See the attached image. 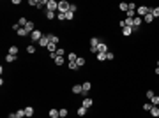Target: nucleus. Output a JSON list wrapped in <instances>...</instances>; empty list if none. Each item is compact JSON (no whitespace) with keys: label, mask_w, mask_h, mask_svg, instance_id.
I'll list each match as a JSON object with an SVG mask.
<instances>
[{"label":"nucleus","mask_w":159,"mask_h":118,"mask_svg":"<svg viewBox=\"0 0 159 118\" xmlns=\"http://www.w3.org/2000/svg\"><path fill=\"white\" fill-rule=\"evenodd\" d=\"M69 2H66V0H62V2H59V12H62V14H66L67 11H69Z\"/></svg>","instance_id":"obj_1"},{"label":"nucleus","mask_w":159,"mask_h":118,"mask_svg":"<svg viewBox=\"0 0 159 118\" xmlns=\"http://www.w3.org/2000/svg\"><path fill=\"white\" fill-rule=\"evenodd\" d=\"M136 12H138V16L141 18V16H147L150 12V7H147V5H140L138 9H136Z\"/></svg>","instance_id":"obj_2"},{"label":"nucleus","mask_w":159,"mask_h":118,"mask_svg":"<svg viewBox=\"0 0 159 118\" xmlns=\"http://www.w3.org/2000/svg\"><path fill=\"white\" fill-rule=\"evenodd\" d=\"M59 9V2H55V0H48V5H46V11H55Z\"/></svg>","instance_id":"obj_3"},{"label":"nucleus","mask_w":159,"mask_h":118,"mask_svg":"<svg viewBox=\"0 0 159 118\" xmlns=\"http://www.w3.org/2000/svg\"><path fill=\"white\" fill-rule=\"evenodd\" d=\"M81 88H83V92H81V95H85V97H89V92H90V88H92V85H90L89 81H85V83L81 85Z\"/></svg>","instance_id":"obj_4"},{"label":"nucleus","mask_w":159,"mask_h":118,"mask_svg":"<svg viewBox=\"0 0 159 118\" xmlns=\"http://www.w3.org/2000/svg\"><path fill=\"white\" fill-rule=\"evenodd\" d=\"M42 35H44V34H42V32H39V30H34V32L30 34V37H32V41H37V42H39V41L42 39Z\"/></svg>","instance_id":"obj_5"},{"label":"nucleus","mask_w":159,"mask_h":118,"mask_svg":"<svg viewBox=\"0 0 159 118\" xmlns=\"http://www.w3.org/2000/svg\"><path fill=\"white\" fill-rule=\"evenodd\" d=\"M141 18H140V16H134V18H133V28H134V32H136V30H138V27L140 25H141Z\"/></svg>","instance_id":"obj_6"},{"label":"nucleus","mask_w":159,"mask_h":118,"mask_svg":"<svg viewBox=\"0 0 159 118\" xmlns=\"http://www.w3.org/2000/svg\"><path fill=\"white\" fill-rule=\"evenodd\" d=\"M97 53H108V44L99 42V46H97Z\"/></svg>","instance_id":"obj_7"},{"label":"nucleus","mask_w":159,"mask_h":118,"mask_svg":"<svg viewBox=\"0 0 159 118\" xmlns=\"http://www.w3.org/2000/svg\"><path fill=\"white\" fill-rule=\"evenodd\" d=\"M92 104H94V102H92V99H90V97H85V99H83V102H81V106H83V108H87V109H89Z\"/></svg>","instance_id":"obj_8"},{"label":"nucleus","mask_w":159,"mask_h":118,"mask_svg":"<svg viewBox=\"0 0 159 118\" xmlns=\"http://www.w3.org/2000/svg\"><path fill=\"white\" fill-rule=\"evenodd\" d=\"M23 28H25L27 32H28V35L32 34V32H34V30H35V28H34V23H32V21H28V23H27V25H25Z\"/></svg>","instance_id":"obj_9"},{"label":"nucleus","mask_w":159,"mask_h":118,"mask_svg":"<svg viewBox=\"0 0 159 118\" xmlns=\"http://www.w3.org/2000/svg\"><path fill=\"white\" fill-rule=\"evenodd\" d=\"M39 44H41V46H46V48H48V46H50V39H48V35H42V39L39 41Z\"/></svg>","instance_id":"obj_10"},{"label":"nucleus","mask_w":159,"mask_h":118,"mask_svg":"<svg viewBox=\"0 0 159 118\" xmlns=\"http://www.w3.org/2000/svg\"><path fill=\"white\" fill-rule=\"evenodd\" d=\"M133 32H134L133 27H124V28H122V34H124V35H131Z\"/></svg>","instance_id":"obj_11"},{"label":"nucleus","mask_w":159,"mask_h":118,"mask_svg":"<svg viewBox=\"0 0 159 118\" xmlns=\"http://www.w3.org/2000/svg\"><path fill=\"white\" fill-rule=\"evenodd\" d=\"M50 118H60V111L59 109H50Z\"/></svg>","instance_id":"obj_12"},{"label":"nucleus","mask_w":159,"mask_h":118,"mask_svg":"<svg viewBox=\"0 0 159 118\" xmlns=\"http://www.w3.org/2000/svg\"><path fill=\"white\" fill-rule=\"evenodd\" d=\"M25 115H27V118H30L32 115H34V108H30V106H27V108H25Z\"/></svg>","instance_id":"obj_13"},{"label":"nucleus","mask_w":159,"mask_h":118,"mask_svg":"<svg viewBox=\"0 0 159 118\" xmlns=\"http://www.w3.org/2000/svg\"><path fill=\"white\" fill-rule=\"evenodd\" d=\"M48 35V39H50V42H53V44H57L59 42V39H57V35H53V34H46Z\"/></svg>","instance_id":"obj_14"},{"label":"nucleus","mask_w":159,"mask_h":118,"mask_svg":"<svg viewBox=\"0 0 159 118\" xmlns=\"http://www.w3.org/2000/svg\"><path fill=\"white\" fill-rule=\"evenodd\" d=\"M150 115L152 116H159V106H154V108L150 109Z\"/></svg>","instance_id":"obj_15"},{"label":"nucleus","mask_w":159,"mask_h":118,"mask_svg":"<svg viewBox=\"0 0 159 118\" xmlns=\"http://www.w3.org/2000/svg\"><path fill=\"white\" fill-rule=\"evenodd\" d=\"M150 14L154 16V20H156V18H159V7H154V9H150Z\"/></svg>","instance_id":"obj_16"},{"label":"nucleus","mask_w":159,"mask_h":118,"mask_svg":"<svg viewBox=\"0 0 159 118\" xmlns=\"http://www.w3.org/2000/svg\"><path fill=\"white\" fill-rule=\"evenodd\" d=\"M67 58H69V62H76V60H78V55H76V53H69Z\"/></svg>","instance_id":"obj_17"},{"label":"nucleus","mask_w":159,"mask_h":118,"mask_svg":"<svg viewBox=\"0 0 159 118\" xmlns=\"http://www.w3.org/2000/svg\"><path fill=\"white\" fill-rule=\"evenodd\" d=\"M27 23H28V20H27V18H20V20H18V25H20L21 28H23V27H25Z\"/></svg>","instance_id":"obj_18"},{"label":"nucleus","mask_w":159,"mask_h":118,"mask_svg":"<svg viewBox=\"0 0 159 118\" xmlns=\"http://www.w3.org/2000/svg\"><path fill=\"white\" fill-rule=\"evenodd\" d=\"M73 92H74V93H81V92H83L81 85H74V86H73Z\"/></svg>","instance_id":"obj_19"},{"label":"nucleus","mask_w":159,"mask_h":118,"mask_svg":"<svg viewBox=\"0 0 159 118\" xmlns=\"http://www.w3.org/2000/svg\"><path fill=\"white\" fill-rule=\"evenodd\" d=\"M9 55H14V57H16V55H18V48H16V46H11L9 48Z\"/></svg>","instance_id":"obj_20"},{"label":"nucleus","mask_w":159,"mask_h":118,"mask_svg":"<svg viewBox=\"0 0 159 118\" xmlns=\"http://www.w3.org/2000/svg\"><path fill=\"white\" fill-rule=\"evenodd\" d=\"M119 7H120V11H126V12H127V9H129V4H126V2H122V4H120Z\"/></svg>","instance_id":"obj_21"},{"label":"nucleus","mask_w":159,"mask_h":118,"mask_svg":"<svg viewBox=\"0 0 159 118\" xmlns=\"http://www.w3.org/2000/svg\"><path fill=\"white\" fill-rule=\"evenodd\" d=\"M85 113H87V108H83V106L78 108V115H80V116H85Z\"/></svg>","instance_id":"obj_22"},{"label":"nucleus","mask_w":159,"mask_h":118,"mask_svg":"<svg viewBox=\"0 0 159 118\" xmlns=\"http://www.w3.org/2000/svg\"><path fill=\"white\" fill-rule=\"evenodd\" d=\"M97 60H99V62H104V60H106V53H97Z\"/></svg>","instance_id":"obj_23"},{"label":"nucleus","mask_w":159,"mask_h":118,"mask_svg":"<svg viewBox=\"0 0 159 118\" xmlns=\"http://www.w3.org/2000/svg\"><path fill=\"white\" fill-rule=\"evenodd\" d=\"M18 118H27V115H25V109H18Z\"/></svg>","instance_id":"obj_24"},{"label":"nucleus","mask_w":159,"mask_h":118,"mask_svg":"<svg viewBox=\"0 0 159 118\" xmlns=\"http://www.w3.org/2000/svg\"><path fill=\"white\" fill-rule=\"evenodd\" d=\"M152 21H154V16H152V14H147V16H145V23H152Z\"/></svg>","instance_id":"obj_25"},{"label":"nucleus","mask_w":159,"mask_h":118,"mask_svg":"<svg viewBox=\"0 0 159 118\" xmlns=\"http://www.w3.org/2000/svg\"><path fill=\"white\" fill-rule=\"evenodd\" d=\"M46 18H48V20H53V18H55V12H53V11H46Z\"/></svg>","instance_id":"obj_26"},{"label":"nucleus","mask_w":159,"mask_h":118,"mask_svg":"<svg viewBox=\"0 0 159 118\" xmlns=\"http://www.w3.org/2000/svg\"><path fill=\"white\" fill-rule=\"evenodd\" d=\"M69 69L71 70H76V69H78V64H76V62H69Z\"/></svg>","instance_id":"obj_27"},{"label":"nucleus","mask_w":159,"mask_h":118,"mask_svg":"<svg viewBox=\"0 0 159 118\" xmlns=\"http://www.w3.org/2000/svg\"><path fill=\"white\" fill-rule=\"evenodd\" d=\"M55 53H57V57H64V53H66V51H64V48H57Z\"/></svg>","instance_id":"obj_28"},{"label":"nucleus","mask_w":159,"mask_h":118,"mask_svg":"<svg viewBox=\"0 0 159 118\" xmlns=\"http://www.w3.org/2000/svg\"><path fill=\"white\" fill-rule=\"evenodd\" d=\"M150 102H152L154 106H159V95H154V99H152Z\"/></svg>","instance_id":"obj_29"},{"label":"nucleus","mask_w":159,"mask_h":118,"mask_svg":"<svg viewBox=\"0 0 159 118\" xmlns=\"http://www.w3.org/2000/svg\"><path fill=\"white\" fill-rule=\"evenodd\" d=\"M48 49H50L51 53H55V51H57V44H53V42H50V46H48Z\"/></svg>","instance_id":"obj_30"},{"label":"nucleus","mask_w":159,"mask_h":118,"mask_svg":"<svg viewBox=\"0 0 159 118\" xmlns=\"http://www.w3.org/2000/svg\"><path fill=\"white\" fill-rule=\"evenodd\" d=\"M76 64H78V67H81V65H85V58H81V57H78V60H76Z\"/></svg>","instance_id":"obj_31"},{"label":"nucleus","mask_w":159,"mask_h":118,"mask_svg":"<svg viewBox=\"0 0 159 118\" xmlns=\"http://www.w3.org/2000/svg\"><path fill=\"white\" fill-rule=\"evenodd\" d=\"M73 18H74V12L67 11V12H66V20H73Z\"/></svg>","instance_id":"obj_32"},{"label":"nucleus","mask_w":159,"mask_h":118,"mask_svg":"<svg viewBox=\"0 0 159 118\" xmlns=\"http://www.w3.org/2000/svg\"><path fill=\"white\" fill-rule=\"evenodd\" d=\"M66 116H67V109L62 108V109H60V118H66Z\"/></svg>","instance_id":"obj_33"},{"label":"nucleus","mask_w":159,"mask_h":118,"mask_svg":"<svg viewBox=\"0 0 159 118\" xmlns=\"http://www.w3.org/2000/svg\"><path fill=\"white\" fill-rule=\"evenodd\" d=\"M18 35H21V37H23V35H28V32H27L25 28H20L18 30Z\"/></svg>","instance_id":"obj_34"},{"label":"nucleus","mask_w":159,"mask_h":118,"mask_svg":"<svg viewBox=\"0 0 159 118\" xmlns=\"http://www.w3.org/2000/svg\"><path fill=\"white\" fill-rule=\"evenodd\" d=\"M27 51H28L30 55H32V53H35V46H34V44H30L28 48H27Z\"/></svg>","instance_id":"obj_35"},{"label":"nucleus","mask_w":159,"mask_h":118,"mask_svg":"<svg viewBox=\"0 0 159 118\" xmlns=\"http://www.w3.org/2000/svg\"><path fill=\"white\" fill-rule=\"evenodd\" d=\"M152 108H154V104H152V102H150V104H143V109H145V111H150Z\"/></svg>","instance_id":"obj_36"},{"label":"nucleus","mask_w":159,"mask_h":118,"mask_svg":"<svg viewBox=\"0 0 159 118\" xmlns=\"http://www.w3.org/2000/svg\"><path fill=\"white\" fill-rule=\"evenodd\" d=\"M14 60H16L14 55H7V57H5V62H14Z\"/></svg>","instance_id":"obj_37"},{"label":"nucleus","mask_w":159,"mask_h":118,"mask_svg":"<svg viewBox=\"0 0 159 118\" xmlns=\"http://www.w3.org/2000/svg\"><path fill=\"white\" fill-rule=\"evenodd\" d=\"M55 64H57V65H62V64H64V58H62V57H57V58H55Z\"/></svg>","instance_id":"obj_38"},{"label":"nucleus","mask_w":159,"mask_h":118,"mask_svg":"<svg viewBox=\"0 0 159 118\" xmlns=\"http://www.w3.org/2000/svg\"><path fill=\"white\" fill-rule=\"evenodd\" d=\"M147 97H149L150 100H152V99H154V92H152V90H149V92H147Z\"/></svg>","instance_id":"obj_39"},{"label":"nucleus","mask_w":159,"mask_h":118,"mask_svg":"<svg viewBox=\"0 0 159 118\" xmlns=\"http://www.w3.org/2000/svg\"><path fill=\"white\" fill-rule=\"evenodd\" d=\"M106 60H113V53H110V51H108V53H106Z\"/></svg>","instance_id":"obj_40"},{"label":"nucleus","mask_w":159,"mask_h":118,"mask_svg":"<svg viewBox=\"0 0 159 118\" xmlns=\"http://www.w3.org/2000/svg\"><path fill=\"white\" fill-rule=\"evenodd\" d=\"M57 18H59V20H66V14H62V12H59V14H57Z\"/></svg>","instance_id":"obj_41"},{"label":"nucleus","mask_w":159,"mask_h":118,"mask_svg":"<svg viewBox=\"0 0 159 118\" xmlns=\"http://www.w3.org/2000/svg\"><path fill=\"white\" fill-rule=\"evenodd\" d=\"M28 4H30V5H37V4H39V0H30Z\"/></svg>","instance_id":"obj_42"},{"label":"nucleus","mask_w":159,"mask_h":118,"mask_svg":"<svg viewBox=\"0 0 159 118\" xmlns=\"http://www.w3.org/2000/svg\"><path fill=\"white\" fill-rule=\"evenodd\" d=\"M69 11L71 12H76V5H69Z\"/></svg>","instance_id":"obj_43"},{"label":"nucleus","mask_w":159,"mask_h":118,"mask_svg":"<svg viewBox=\"0 0 159 118\" xmlns=\"http://www.w3.org/2000/svg\"><path fill=\"white\" fill-rule=\"evenodd\" d=\"M156 74H157V76H159V67H156Z\"/></svg>","instance_id":"obj_44"},{"label":"nucleus","mask_w":159,"mask_h":118,"mask_svg":"<svg viewBox=\"0 0 159 118\" xmlns=\"http://www.w3.org/2000/svg\"><path fill=\"white\" fill-rule=\"evenodd\" d=\"M157 67H159V62H157Z\"/></svg>","instance_id":"obj_45"}]
</instances>
